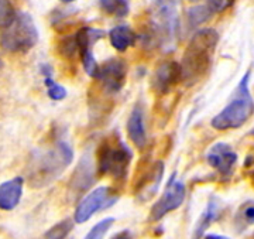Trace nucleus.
<instances>
[{
  "label": "nucleus",
  "mask_w": 254,
  "mask_h": 239,
  "mask_svg": "<svg viewBox=\"0 0 254 239\" xmlns=\"http://www.w3.org/2000/svg\"><path fill=\"white\" fill-rule=\"evenodd\" d=\"M140 36L131 27H128L126 24H120L113 27L109 31V40L112 47L115 50H118L120 53H125L127 48L136 46L137 40Z\"/></svg>",
  "instance_id": "nucleus-18"
},
{
  "label": "nucleus",
  "mask_w": 254,
  "mask_h": 239,
  "mask_svg": "<svg viewBox=\"0 0 254 239\" xmlns=\"http://www.w3.org/2000/svg\"><path fill=\"white\" fill-rule=\"evenodd\" d=\"M185 184L182 181H178L175 178V174L171 177V180L168 181L163 195L155 201V204L151 207L150 211V221H160L164 218L168 212L175 211L181 207L185 201Z\"/></svg>",
  "instance_id": "nucleus-9"
},
{
  "label": "nucleus",
  "mask_w": 254,
  "mask_h": 239,
  "mask_svg": "<svg viewBox=\"0 0 254 239\" xmlns=\"http://www.w3.org/2000/svg\"><path fill=\"white\" fill-rule=\"evenodd\" d=\"M126 129L131 143L138 150H143L147 146V132H145L144 123V109L141 103H136V106L130 112Z\"/></svg>",
  "instance_id": "nucleus-14"
},
{
  "label": "nucleus",
  "mask_w": 254,
  "mask_h": 239,
  "mask_svg": "<svg viewBox=\"0 0 254 239\" xmlns=\"http://www.w3.org/2000/svg\"><path fill=\"white\" fill-rule=\"evenodd\" d=\"M58 50H60L61 55H64L65 58H73V55L79 54L78 43H76V37H75V34L63 38V40L60 41V44H58Z\"/></svg>",
  "instance_id": "nucleus-25"
},
{
  "label": "nucleus",
  "mask_w": 254,
  "mask_h": 239,
  "mask_svg": "<svg viewBox=\"0 0 254 239\" xmlns=\"http://www.w3.org/2000/svg\"><path fill=\"white\" fill-rule=\"evenodd\" d=\"M203 239H230L229 237H225V235H218V234H206Z\"/></svg>",
  "instance_id": "nucleus-28"
},
{
  "label": "nucleus",
  "mask_w": 254,
  "mask_h": 239,
  "mask_svg": "<svg viewBox=\"0 0 254 239\" xmlns=\"http://www.w3.org/2000/svg\"><path fill=\"white\" fill-rule=\"evenodd\" d=\"M220 212H222V202L219 201L216 197H212L209 200L205 211L202 212L198 222L195 224V228H193V232H192V239L203 238L205 234H206V230L210 227V224L213 221L218 220Z\"/></svg>",
  "instance_id": "nucleus-17"
},
{
  "label": "nucleus",
  "mask_w": 254,
  "mask_h": 239,
  "mask_svg": "<svg viewBox=\"0 0 254 239\" xmlns=\"http://www.w3.org/2000/svg\"><path fill=\"white\" fill-rule=\"evenodd\" d=\"M252 135H254V129H253V130H252Z\"/></svg>",
  "instance_id": "nucleus-30"
},
{
  "label": "nucleus",
  "mask_w": 254,
  "mask_h": 239,
  "mask_svg": "<svg viewBox=\"0 0 254 239\" xmlns=\"http://www.w3.org/2000/svg\"><path fill=\"white\" fill-rule=\"evenodd\" d=\"M115 224L113 217H108L105 220H100L96 225H93L91 231L86 234V237L83 239H103L105 235L108 234V231L112 228V225Z\"/></svg>",
  "instance_id": "nucleus-24"
},
{
  "label": "nucleus",
  "mask_w": 254,
  "mask_h": 239,
  "mask_svg": "<svg viewBox=\"0 0 254 239\" xmlns=\"http://www.w3.org/2000/svg\"><path fill=\"white\" fill-rule=\"evenodd\" d=\"M180 0H154L148 11V23L143 33V41L150 48L164 53L173 51L180 40Z\"/></svg>",
  "instance_id": "nucleus-1"
},
{
  "label": "nucleus",
  "mask_w": 254,
  "mask_h": 239,
  "mask_svg": "<svg viewBox=\"0 0 254 239\" xmlns=\"http://www.w3.org/2000/svg\"><path fill=\"white\" fill-rule=\"evenodd\" d=\"M164 175V163L163 161H154L153 164L148 165L143 174L140 175L138 183L136 185V193L138 198L141 200H148L151 198L163 180Z\"/></svg>",
  "instance_id": "nucleus-13"
},
{
  "label": "nucleus",
  "mask_w": 254,
  "mask_h": 239,
  "mask_svg": "<svg viewBox=\"0 0 254 239\" xmlns=\"http://www.w3.org/2000/svg\"><path fill=\"white\" fill-rule=\"evenodd\" d=\"M99 4L105 13L118 18L126 17L130 11L127 0H99Z\"/></svg>",
  "instance_id": "nucleus-20"
},
{
  "label": "nucleus",
  "mask_w": 254,
  "mask_h": 239,
  "mask_svg": "<svg viewBox=\"0 0 254 239\" xmlns=\"http://www.w3.org/2000/svg\"><path fill=\"white\" fill-rule=\"evenodd\" d=\"M72 160V147L65 140H58L50 149H37L28 163V181L38 188L53 183Z\"/></svg>",
  "instance_id": "nucleus-4"
},
{
  "label": "nucleus",
  "mask_w": 254,
  "mask_h": 239,
  "mask_svg": "<svg viewBox=\"0 0 254 239\" xmlns=\"http://www.w3.org/2000/svg\"><path fill=\"white\" fill-rule=\"evenodd\" d=\"M213 14L208 10V7L205 4H199V6H193L187 11V17H188V23L192 27H196L202 23L208 21L209 18L212 17Z\"/></svg>",
  "instance_id": "nucleus-23"
},
{
  "label": "nucleus",
  "mask_w": 254,
  "mask_h": 239,
  "mask_svg": "<svg viewBox=\"0 0 254 239\" xmlns=\"http://www.w3.org/2000/svg\"><path fill=\"white\" fill-rule=\"evenodd\" d=\"M236 225L239 230L254 225V201L245 202L239 208L236 215Z\"/></svg>",
  "instance_id": "nucleus-22"
},
{
  "label": "nucleus",
  "mask_w": 254,
  "mask_h": 239,
  "mask_svg": "<svg viewBox=\"0 0 254 239\" xmlns=\"http://www.w3.org/2000/svg\"><path fill=\"white\" fill-rule=\"evenodd\" d=\"M75 225V220L71 218H65V220L60 221L58 224H55L54 227H51L50 230L47 231L44 238L46 239H65L71 231L73 230Z\"/></svg>",
  "instance_id": "nucleus-21"
},
{
  "label": "nucleus",
  "mask_w": 254,
  "mask_h": 239,
  "mask_svg": "<svg viewBox=\"0 0 254 239\" xmlns=\"http://www.w3.org/2000/svg\"><path fill=\"white\" fill-rule=\"evenodd\" d=\"M110 239H131V235H130V232L127 230L122 231V232H119V234H116L115 237H112Z\"/></svg>",
  "instance_id": "nucleus-27"
},
{
  "label": "nucleus",
  "mask_w": 254,
  "mask_h": 239,
  "mask_svg": "<svg viewBox=\"0 0 254 239\" xmlns=\"http://www.w3.org/2000/svg\"><path fill=\"white\" fill-rule=\"evenodd\" d=\"M219 43L215 28H202L190 37L181 61L182 82L192 86L206 77Z\"/></svg>",
  "instance_id": "nucleus-2"
},
{
  "label": "nucleus",
  "mask_w": 254,
  "mask_h": 239,
  "mask_svg": "<svg viewBox=\"0 0 254 239\" xmlns=\"http://www.w3.org/2000/svg\"><path fill=\"white\" fill-rule=\"evenodd\" d=\"M38 43V28L26 11L16 10L1 0V47L9 53L24 54Z\"/></svg>",
  "instance_id": "nucleus-3"
},
{
  "label": "nucleus",
  "mask_w": 254,
  "mask_h": 239,
  "mask_svg": "<svg viewBox=\"0 0 254 239\" xmlns=\"http://www.w3.org/2000/svg\"><path fill=\"white\" fill-rule=\"evenodd\" d=\"M180 82H182L181 64L175 61H163L151 77V88L158 96L170 93Z\"/></svg>",
  "instance_id": "nucleus-11"
},
{
  "label": "nucleus",
  "mask_w": 254,
  "mask_h": 239,
  "mask_svg": "<svg viewBox=\"0 0 254 239\" xmlns=\"http://www.w3.org/2000/svg\"><path fill=\"white\" fill-rule=\"evenodd\" d=\"M95 164L89 153H85L79 160V164L76 167L73 173L72 180L69 183V187L76 193H83L86 191L92 183L95 181Z\"/></svg>",
  "instance_id": "nucleus-15"
},
{
  "label": "nucleus",
  "mask_w": 254,
  "mask_h": 239,
  "mask_svg": "<svg viewBox=\"0 0 254 239\" xmlns=\"http://www.w3.org/2000/svg\"><path fill=\"white\" fill-rule=\"evenodd\" d=\"M105 36H106V33L103 30L93 27H82L75 33L76 43H78V50H79V57H81L82 61V67H83L85 73L88 74L89 77H92V78H95V80L98 77L100 65L95 60L92 47L95 46Z\"/></svg>",
  "instance_id": "nucleus-8"
},
{
  "label": "nucleus",
  "mask_w": 254,
  "mask_h": 239,
  "mask_svg": "<svg viewBox=\"0 0 254 239\" xmlns=\"http://www.w3.org/2000/svg\"><path fill=\"white\" fill-rule=\"evenodd\" d=\"M206 161L222 177H227L232 174L235 164L237 163V155L230 145L225 142H218L209 149L206 153Z\"/></svg>",
  "instance_id": "nucleus-12"
},
{
  "label": "nucleus",
  "mask_w": 254,
  "mask_h": 239,
  "mask_svg": "<svg viewBox=\"0 0 254 239\" xmlns=\"http://www.w3.org/2000/svg\"><path fill=\"white\" fill-rule=\"evenodd\" d=\"M235 3V0H206L205 6L212 14H218V13H223L225 10L232 7Z\"/></svg>",
  "instance_id": "nucleus-26"
},
{
  "label": "nucleus",
  "mask_w": 254,
  "mask_h": 239,
  "mask_svg": "<svg viewBox=\"0 0 254 239\" xmlns=\"http://www.w3.org/2000/svg\"><path fill=\"white\" fill-rule=\"evenodd\" d=\"M252 71L249 70L240 80L232 101L210 120L215 130H232L243 126L254 113V99L249 88Z\"/></svg>",
  "instance_id": "nucleus-5"
},
{
  "label": "nucleus",
  "mask_w": 254,
  "mask_h": 239,
  "mask_svg": "<svg viewBox=\"0 0 254 239\" xmlns=\"http://www.w3.org/2000/svg\"><path fill=\"white\" fill-rule=\"evenodd\" d=\"M24 178L14 177L0 185V208L3 211H11L18 205L23 195Z\"/></svg>",
  "instance_id": "nucleus-16"
},
{
  "label": "nucleus",
  "mask_w": 254,
  "mask_h": 239,
  "mask_svg": "<svg viewBox=\"0 0 254 239\" xmlns=\"http://www.w3.org/2000/svg\"><path fill=\"white\" fill-rule=\"evenodd\" d=\"M131 160L133 153L130 147L119 136H112L100 145L98 170L100 174L109 175L115 180H125Z\"/></svg>",
  "instance_id": "nucleus-6"
},
{
  "label": "nucleus",
  "mask_w": 254,
  "mask_h": 239,
  "mask_svg": "<svg viewBox=\"0 0 254 239\" xmlns=\"http://www.w3.org/2000/svg\"><path fill=\"white\" fill-rule=\"evenodd\" d=\"M96 80L108 93H118L122 91L127 80V63L123 58L112 57L100 64Z\"/></svg>",
  "instance_id": "nucleus-10"
},
{
  "label": "nucleus",
  "mask_w": 254,
  "mask_h": 239,
  "mask_svg": "<svg viewBox=\"0 0 254 239\" xmlns=\"http://www.w3.org/2000/svg\"><path fill=\"white\" fill-rule=\"evenodd\" d=\"M64 3H71V1H75V0H61Z\"/></svg>",
  "instance_id": "nucleus-29"
},
{
  "label": "nucleus",
  "mask_w": 254,
  "mask_h": 239,
  "mask_svg": "<svg viewBox=\"0 0 254 239\" xmlns=\"http://www.w3.org/2000/svg\"><path fill=\"white\" fill-rule=\"evenodd\" d=\"M118 195L113 193L109 187H98L92 190L88 195L82 198L79 204L76 205V210L73 214V220L76 224H83L89 221L100 210H106L118 202Z\"/></svg>",
  "instance_id": "nucleus-7"
},
{
  "label": "nucleus",
  "mask_w": 254,
  "mask_h": 239,
  "mask_svg": "<svg viewBox=\"0 0 254 239\" xmlns=\"http://www.w3.org/2000/svg\"><path fill=\"white\" fill-rule=\"evenodd\" d=\"M41 74L44 77V85L47 86V93L53 101H63L66 98V89L63 85L57 83L53 78V68L50 65H41Z\"/></svg>",
  "instance_id": "nucleus-19"
}]
</instances>
